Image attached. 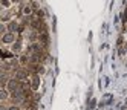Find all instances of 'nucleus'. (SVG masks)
I'll use <instances>...</instances> for the list:
<instances>
[{"label": "nucleus", "instance_id": "obj_12", "mask_svg": "<svg viewBox=\"0 0 127 110\" xmlns=\"http://www.w3.org/2000/svg\"><path fill=\"white\" fill-rule=\"evenodd\" d=\"M8 98V92L5 89H0V99H6Z\"/></svg>", "mask_w": 127, "mask_h": 110}, {"label": "nucleus", "instance_id": "obj_13", "mask_svg": "<svg viewBox=\"0 0 127 110\" xmlns=\"http://www.w3.org/2000/svg\"><path fill=\"white\" fill-rule=\"evenodd\" d=\"M20 48H22V43L19 40V41H15V44H14V51H20Z\"/></svg>", "mask_w": 127, "mask_h": 110}, {"label": "nucleus", "instance_id": "obj_15", "mask_svg": "<svg viewBox=\"0 0 127 110\" xmlns=\"http://www.w3.org/2000/svg\"><path fill=\"white\" fill-rule=\"evenodd\" d=\"M0 5H2V6H6V8H8V6H9L11 3H9V2H6V0H3V2H2V3H0Z\"/></svg>", "mask_w": 127, "mask_h": 110}, {"label": "nucleus", "instance_id": "obj_9", "mask_svg": "<svg viewBox=\"0 0 127 110\" xmlns=\"http://www.w3.org/2000/svg\"><path fill=\"white\" fill-rule=\"evenodd\" d=\"M14 55L11 54V52H3V51H0V58H3V60H6V58H12Z\"/></svg>", "mask_w": 127, "mask_h": 110}, {"label": "nucleus", "instance_id": "obj_11", "mask_svg": "<svg viewBox=\"0 0 127 110\" xmlns=\"http://www.w3.org/2000/svg\"><path fill=\"white\" fill-rule=\"evenodd\" d=\"M8 81H9V80H8V77H6V75H0V86L6 84Z\"/></svg>", "mask_w": 127, "mask_h": 110}, {"label": "nucleus", "instance_id": "obj_1", "mask_svg": "<svg viewBox=\"0 0 127 110\" xmlns=\"http://www.w3.org/2000/svg\"><path fill=\"white\" fill-rule=\"evenodd\" d=\"M28 70L32 72L34 75H40V73H44V66L43 64H28Z\"/></svg>", "mask_w": 127, "mask_h": 110}, {"label": "nucleus", "instance_id": "obj_3", "mask_svg": "<svg viewBox=\"0 0 127 110\" xmlns=\"http://www.w3.org/2000/svg\"><path fill=\"white\" fill-rule=\"evenodd\" d=\"M38 86H40V75H32V80H31V82H29V87H31L32 90H37Z\"/></svg>", "mask_w": 127, "mask_h": 110}, {"label": "nucleus", "instance_id": "obj_6", "mask_svg": "<svg viewBox=\"0 0 127 110\" xmlns=\"http://www.w3.org/2000/svg\"><path fill=\"white\" fill-rule=\"evenodd\" d=\"M22 12H23V15H25V17L31 15V14H32V8H31V5H25V6L22 8Z\"/></svg>", "mask_w": 127, "mask_h": 110}, {"label": "nucleus", "instance_id": "obj_18", "mask_svg": "<svg viewBox=\"0 0 127 110\" xmlns=\"http://www.w3.org/2000/svg\"><path fill=\"white\" fill-rule=\"evenodd\" d=\"M0 9H2V8H0Z\"/></svg>", "mask_w": 127, "mask_h": 110}, {"label": "nucleus", "instance_id": "obj_10", "mask_svg": "<svg viewBox=\"0 0 127 110\" xmlns=\"http://www.w3.org/2000/svg\"><path fill=\"white\" fill-rule=\"evenodd\" d=\"M20 63L22 64H29V55H22V57H20Z\"/></svg>", "mask_w": 127, "mask_h": 110}, {"label": "nucleus", "instance_id": "obj_16", "mask_svg": "<svg viewBox=\"0 0 127 110\" xmlns=\"http://www.w3.org/2000/svg\"><path fill=\"white\" fill-rule=\"evenodd\" d=\"M8 110H19V107H17V106H12V107H9Z\"/></svg>", "mask_w": 127, "mask_h": 110}, {"label": "nucleus", "instance_id": "obj_2", "mask_svg": "<svg viewBox=\"0 0 127 110\" xmlns=\"http://www.w3.org/2000/svg\"><path fill=\"white\" fill-rule=\"evenodd\" d=\"M29 77V70L28 69H20V70H17L15 73V80L17 81H26Z\"/></svg>", "mask_w": 127, "mask_h": 110}, {"label": "nucleus", "instance_id": "obj_17", "mask_svg": "<svg viewBox=\"0 0 127 110\" xmlns=\"http://www.w3.org/2000/svg\"><path fill=\"white\" fill-rule=\"evenodd\" d=\"M3 31H5V26H3V25H0V32H3Z\"/></svg>", "mask_w": 127, "mask_h": 110}, {"label": "nucleus", "instance_id": "obj_8", "mask_svg": "<svg viewBox=\"0 0 127 110\" xmlns=\"http://www.w3.org/2000/svg\"><path fill=\"white\" fill-rule=\"evenodd\" d=\"M19 26H20V25H17L15 22H11L9 25H8V29L14 32V31H19Z\"/></svg>", "mask_w": 127, "mask_h": 110}, {"label": "nucleus", "instance_id": "obj_5", "mask_svg": "<svg viewBox=\"0 0 127 110\" xmlns=\"http://www.w3.org/2000/svg\"><path fill=\"white\" fill-rule=\"evenodd\" d=\"M3 43H15V37L12 32H8L3 35Z\"/></svg>", "mask_w": 127, "mask_h": 110}, {"label": "nucleus", "instance_id": "obj_14", "mask_svg": "<svg viewBox=\"0 0 127 110\" xmlns=\"http://www.w3.org/2000/svg\"><path fill=\"white\" fill-rule=\"evenodd\" d=\"M0 20H2V22H6V20H9V14H3Z\"/></svg>", "mask_w": 127, "mask_h": 110}, {"label": "nucleus", "instance_id": "obj_7", "mask_svg": "<svg viewBox=\"0 0 127 110\" xmlns=\"http://www.w3.org/2000/svg\"><path fill=\"white\" fill-rule=\"evenodd\" d=\"M37 20H40V22H43L44 20V11H41V9H38V11H35V15H34Z\"/></svg>", "mask_w": 127, "mask_h": 110}, {"label": "nucleus", "instance_id": "obj_4", "mask_svg": "<svg viewBox=\"0 0 127 110\" xmlns=\"http://www.w3.org/2000/svg\"><path fill=\"white\" fill-rule=\"evenodd\" d=\"M8 90H9V92L19 90V81H17V80H9V81H8Z\"/></svg>", "mask_w": 127, "mask_h": 110}]
</instances>
